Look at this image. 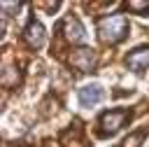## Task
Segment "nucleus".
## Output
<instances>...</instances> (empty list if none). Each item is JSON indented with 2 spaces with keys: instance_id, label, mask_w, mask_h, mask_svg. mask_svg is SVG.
Instances as JSON below:
<instances>
[{
  "instance_id": "0eeeda50",
  "label": "nucleus",
  "mask_w": 149,
  "mask_h": 147,
  "mask_svg": "<svg viewBox=\"0 0 149 147\" xmlns=\"http://www.w3.org/2000/svg\"><path fill=\"white\" fill-rule=\"evenodd\" d=\"M63 33H65V37H68L70 42H81V40H84V26H81V21H79L77 16H65V21H63Z\"/></svg>"
},
{
  "instance_id": "20e7f679",
  "label": "nucleus",
  "mask_w": 149,
  "mask_h": 147,
  "mask_svg": "<svg viewBox=\"0 0 149 147\" xmlns=\"http://www.w3.org/2000/svg\"><path fill=\"white\" fill-rule=\"evenodd\" d=\"M70 65L77 68L79 72H88V70H93V65H95V54H93L91 49H77V51H72V56H70Z\"/></svg>"
},
{
  "instance_id": "f257e3e1",
  "label": "nucleus",
  "mask_w": 149,
  "mask_h": 147,
  "mask_svg": "<svg viewBox=\"0 0 149 147\" xmlns=\"http://www.w3.org/2000/svg\"><path fill=\"white\" fill-rule=\"evenodd\" d=\"M98 33H100V40L107 42V44H116L126 37L128 33V21L123 14H109L105 19L98 21Z\"/></svg>"
},
{
  "instance_id": "6e6552de",
  "label": "nucleus",
  "mask_w": 149,
  "mask_h": 147,
  "mask_svg": "<svg viewBox=\"0 0 149 147\" xmlns=\"http://www.w3.org/2000/svg\"><path fill=\"white\" fill-rule=\"evenodd\" d=\"M144 135H147V128H140V131L130 133V135L121 142V147H140V142L144 140Z\"/></svg>"
},
{
  "instance_id": "1a4fd4ad",
  "label": "nucleus",
  "mask_w": 149,
  "mask_h": 147,
  "mask_svg": "<svg viewBox=\"0 0 149 147\" xmlns=\"http://www.w3.org/2000/svg\"><path fill=\"white\" fill-rule=\"evenodd\" d=\"M126 7H128L130 12H142V14H144V12H149V2H137V0H130Z\"/></svg>"
},
{
  "instance_id": "7ed1b4c3",
  "label": "nucleus",
  "mask_w": 149,
  "mask_h": 147,
  "mask_svg": "<svg viewBox=\"0 0 149 147\" xmlns=\"http://www.w3.org/2000/svg\"><path fill=\"white\" fill-rule=\"evenodd\" d=\"M23 40H26V44H28L30 49H40V47L44 44V40H47L44 26H42L40 21H30V23L26 26V30H23Z\"/></svg>"
},
{
  "instance_id": "423d86ee",
  "label": "nucleus",
  "mask_w": 149,
  "mask_h": 147,
  "mask_svg": "<svg viewBox=\"0 0 149 147\" xmlns=\"http://www.w3.org/2000/svg\"><path fill=\"white\" fill-rule=\"evenodd\" d=\"M126 65L135 72H142L149 65V47H137L126 56Z\"/></svg>"
},
{
  "instance_id": "39448f33",
  "label": "nucleus",
  "mask_w": 149,
  "mask_h": 147,
  "mask_svg": "<svg viewBox=\"0 0 149 147\" xmlns=\"http://www.w3.org/2000/svg\"><path fill=\"white\" fill-rule=\"evenodd\" d=\"M77 98H79V105H81V107H93V105H98V103L102 100V89H100L98 84L81 86L79 93H77Z\"/></svg>"
},
{
  "instance_id": "f03ea898",
  "label": "nucleus",
  "mask_w": 149,
  "mask_h": 147,
  "mask_svg": "<svg viewBox=\"0 0 149 147\" xmlns=\"http://www.w3.org/2000/svg\"><path fill=\"white\" fill-rule=\"evenodd\" d=\"M128 119H130L128 110H109L100 117V133L102 135H114L121 126H126Z\"/></svg>"
}]
</instances>
